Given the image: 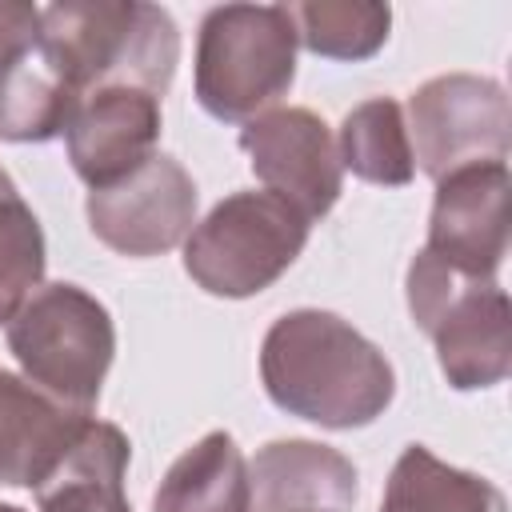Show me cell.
I'll list each match as a JSON object with an SVG mask.
<instances>
[{
  "instance_id": "cell-4",
  "label": "cell",
  "mask_w": 512,
  "mask_h": 512,
  "mask_svg": "<svg viewBox=\"0 0 512 512\" xmlns=\"http://www.w3.org/2000/svg\"><path fill=\"white\" fill-rule=\"evenodd\" d=\"M8 348L40 392L88 412L116 356V328L108 308L80 284H40L8 320Z\"/></svg>"
},
{
  "instance_id": "cell-2",
  "label": "cell",
  "mask_w": 512,
  "mask_h": 512,
  "mask_svg": "<svg viewBox=\"0 0 512 512\" xmlns=\"http://www.w3.org/2000/svg\"><path fill=\"white\" fill-rule=\"evenodd\" d=\"M44 56L84 96L124 84L164 96L180 64L176 20L140 0H64L40 8Z\"/></svg>"
},
{
  "instance_id": "cell-7",
  "label": "cell",
  "mask_w": 512,
  "mask_h": 512,
  "mask_svg": "<svg viewBox=\"0 0 512 512\" xmlns=\"http://www.w3.org/2000/svg\"><path fill=\"white\" fill-rule=\"evenodd\" d=\"M412 160L424 176L444 180L472 164H504L512 144V108L492 76L444 72L424 80L408 100Z\"/></svg>"
},
{
  "instance_id": "cell-15",
  "label": "cell",
  "mask_w": 512,
  "mask_h": 512,
  "mask_svg": "<svg viewBox=\"0 0 512 512\" xmlns=\"http://www.w3.org/2000/svg\"><path fill=\"white\" fill-rule=\"evenodd\" d=\"M248 460L228 432L184 448L152 492V512H248Z\"/></svg>"
},
{
  "instance_id": "cell-9",
  "label": "cell",
  "mask_w": 512,
  "mask_h": 512,
  "mask_svg": "<svg viewBox=\"0 0 512 512\" xmlns=\"http://www.w3.org/2000/svg\"><path fill=\"white\" fill-rule=\"evenodd\" d=\"M240 148L264 192L292 204L308 224L328 216L344 188L332 128L312 108H272L240 128Z\"/></svg>"
},
{
  "instance_id": "cell-1",
  "label": "cell",
  "mask_w": 512,
  "mask_h": 512,
  "mask_svg": "<svg viewBox=\"0 0 512 512\" xmlns=\"http://www.w3.org/2000/svg\"><path fill=\"white\" fill-rule=\"evenodd\" d=\"M260 376L276 408L336 432L372 424L396 396L388 356L324 308L284 312L264 332Z\"/></svg>"
},
{
  "instance_id": "cell-17",
  "label": "cell",
  "mask_w": 512,
  "mask_h": 512,
  "mask_svg": "<svg viewBox=\"0 0 512 512\" xmlns=\"http://www.w3.org/2000/svg\"><path fill=\"white\" fill-rule=\"evenodd\" d=\"M76 100L80 92L44 56V48H28L8 68H0V140L44 144L60 136Z\"/></svg>"
},
{
  "instance_id": "cell-8",
  "label": "cell",
  "mask_w": 512,
  "mask_h": 512,
  "mask_svg": "<svg viewBox=\"0 0 512 512\" xmlns=\"http://www.w3.org/2000/svg\"><path fill=\"white\" fill-rule=\"evenodd\" d=\"M196 184L176 156L152 152L128 176L88 192V228L120 256L148 260L188 240L196 224Z\"/></svg>"
},
{
  "instance_id": "cell-18",
  "label": "cell",
  "mask_w": 512,
  "mask_h": 512,
  "mask_svg": "<svg viewBox=\"0 0 512 512\" xmlns=\"http://www.w3.org/2000/svg\"><path fill=\"white\" fill-rule=\"evenodd\" d=\"M336 152H340V164L368 184L400 188L416 176L404 108L392 96H372L356 104L340 124Z\"/></svg>"
},
{
  "instance_id": "cell-11",
  "label": "cell",
  "mask_w": 512,
  "mask_h": 512,
  "mask_svg": "<svg viewBox=\"0 0 512 512\" xmlns=\"http://www.w3.org/2000/svg\"><path fill=\"white\" fill-rule=\"evenodd\" d=\"M156 140H160V96L124 84L84 92L64 124L68 160L88 188H104L128 176L136 164H144L156 152Z\"/></svg>"
},
{
  "instance_id": "cell-19",
  "label": "cell",
  "mask_w": 512,
  "mask_h": 512,
  "mask_svg": "<svg viewBox=\"0 0 512 512\" xmlns=\"http://www.w3.org/2000/svg\"><path fill=\"white\" fill-rule=\"evenodd\" d=\"M296 44L324 60H368L384 48L392 8L372 0H308L288 4Z\"/></svg>"
},
{
  "instance_id": "cell-5",
  "label": "cell",
  "mask_w": 512,
  "mask_h": 512,
  "mask_svg": "<svg viewBox=\"0 0 512 512\" xmlns=\"http://www.w3.org/2000/svg\"><path fill=\"white\" fill-rule=\"evenodd\" d=\"M408 312L452 388H496L512 372V308L496 280H468L420 248L408 264Z\"/></svg>"
},
{
  "instance_id": "cell-3",
  "label": "cell",
  "mask_w": 512,
  "mask_h": 512,
  "mask_svg": "<svg viewBox=\"0 0 512 512\" xmlns=\"http://www.w3.org/2000/svg\"><path fill=\"white\" fill-rule=\"evenodd\" d=\"M296 80L288 4H220L196 36V100L208 116L248 124L276 108Z\"/></svg>"
},
{
  "instance_id": "cell-22",
  "label": "cell",
  "mask_w": 512,
  "mask_h": 512,
  "mask_svg": "<svg viewBox=\"0 0 512 512\" xmlns=\"http://www.w3.org/2000/svg\"><path fill=\"white\" fill-rule=\"evenodd\" d=\"M0 512H24V508H16V504H0Z\"/></svg>"
},
{
  "instance_id": "cell-20",
  "label": "cell",
  "mask_w": 512,
  "mask_h": 512,
  "mask_svg": "<svg viewBox=\"0 0 512 512\" xmlns=\"http://www.w3.org/2000/svg\"><path fill=\"white\" fill-rule=\"evenodd\" d=\"M44 256L40 220L0 168V324H8L16 308L40 288Z\"/></svg>"
},
{
  "instance_id": "cell-12",
  "label": "cell",
  "mask_w": 512,
  "mask_h": 512,
  "mask_svg": "<svg viewBox=\"0 0 512 512\" xmlns=\"http://www.w3.org/2000/svg\"><path fill=\"white\" fill-rule=\"evenodd\" d=\"M248 512H352L356 464L320 440H272L248 460Z\"/></svg>"
},
{
  "instance_id": "cell-6",
  "label": "cell",
  "mask_w": 512,
  "mask_h": 512,
  "mask_svg": "<svg viewBox=\"0 0 512 512\" xmlns=\"http://www.w3.org/2000/svg\"><path fill=\"white\" fill-rule=\"evenodd\" d=\"M308 220L272 192H232L184 240V272L224 300L276 284L308 244Z\"/></svg>"
},
{
  "instance_id": "cell-13",
  "label": "cell",
  "mask_w": 512,
  "mask_h": 512,
  "mask_svg": "<svg viewBox=\"0 0 512 512\" xmlns=\"http://www.w3.org/2000/svg\"><path fill=\"white\" fill-rule=\"evenodd\" d=\"M88 420V412H76L32 380L0 368V484L36 488Z\"/></svg>"
},
{
  "instance_id": "cell-10",
  "label": "cell",
  "mask_w": 512,
  "mask_h": 512,
  "mask_svg": "<svg viewBox=\"0 0 512 512\" xmlns=\"http://www.w3.org/2000/svg\"><path fill=\"white\" fill-rule=\"evenodd\" d=\"M508 200V164H472L436 180L424 252L468 280H496L508 256Z\"/></svg>"
},
{
  "instance_id": "cell-21",
  "label": "cell",
  "mask_w": 512,
  "mask_h": 512,
  "mask_svg": "<svg viewBox=\"0 0 512 512\" xmlns=\"http://www.w3.org/2000/svg\"><path fill=\"white\" fill-rule=\"evenodd\" d=\"M36 40H40V8L0 0V68H8L28 48H36Z\"/></svg>"
},
{
  "instance_id": "cell-14",
  "label": "cell",
  "mask_w": 512,
  "mask_h": 512,
  "mask_svg": "<svg viewBox=\"0 0 512 512\" xmlns=\"http://www.w3.org/2000/svg\"><path fill=\"white\" fill-rule=\"evenodd\" d=\"M128 460V436L108 420H88L48 468V476L32 488L36 512H132L124 496Z\"/></svg>"
},
{
  "instance_id": "cell-16",
  "label": "cell",
  "mask_w": 512,
  "mask_h": 512,
  "mask_svg": "<svg viewBox=\"0 0 512 512\" xmlns=\"http://www.w3.org/2000/svg\"><path fill=\"white\" fill-rule=\"evenodd\" d=\"M380 512H508V504L492 480L444 464L424 444H408L388 472Z\"/></svg>"
}]
</instances>
